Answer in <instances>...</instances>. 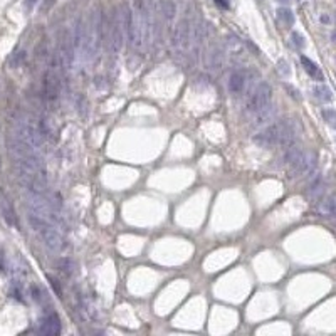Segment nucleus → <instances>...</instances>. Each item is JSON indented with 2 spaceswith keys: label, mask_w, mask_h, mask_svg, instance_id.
Segmentation results:
<instances>
[{
  "label": "nucleus",
  "mask_w": 336,
  "mask_h": 336,
  "mask_svg": "<svg viewBox=\"0 0 336 336\" xmlns=\"http://www.w3.org/2000/svg\"><path fill=\"white\" fill-rule=\"evenodd\" d=\"M76 266L72 259H69V257H63V259L59 261V271L64 274V276H72V272H74Z\"/></svg>",
  "instance_id": "obj_25"
},
{
  "label": "nucleus",
  "mask_w": 336,
  "mask_h": 336,
  "mask_svg": "<svg viewBox=\"0 0 336 336\" xmlns=\"http://www.w3.org/2000/svg\"><path fill=\"white\" fill-rule=\"evenodd\" d=\"M276 116H277V108L272 103H269L268 106H264L259 113L254 114V120L251 123V126L256 130V128H262V126H266V125H271Z\"/></svg>",
  "instance_id": "obj_11"
},
{
  "label": "nucleus",
  "mask_w": 336,
  "mask_h": 336,
  "mask_svg": "<svg viewBox=\"0 0 336 336\" xmlns=\"http://www.w3.org/2000/svg\"><path fill=\"white\" fill-rule=\"evenodd\" d=\"M14 136L22 143H26L27 146H31L32 150L39 151V153L44 151V133L32 123L22 120L15 123Z\"/></svg>",
  "instance_id": "obj_4"
},
{
  "label": "nucleus",
  "mask_w": 336,
  "mask_h": 336,
  "mask_svg": "<svg viewBox=\"0 0 336 336\" xmlns=\"http://www.w3.org/2000/svg\"><path fill=\"white\" fill-rule=\"evenodd\" d=\"M321 116L328 125H331L333 128H336V109L333 108H323L321 109Z\"/></svg>",
  "instance_id": "obj_26"
},
{
  "label": "nucleus",
  "mask_w": 336,
  "mask_h": 336,
  "mask_svg": "<svg viewBox=\"0 0 336 336\" xmlns=\"http://www.w3.org/2000/svg\"><path fill=\"white\" fill-rule=\"evenodd\" d=\"M319 210H321V214H325L328 217H333V219H336V195L326 197V199L323 200V203H321V207H319Z\"/></svg>",
  "instance_id": "obj_21"
},
{
  "label": "nucleus",
  "mask_w": 336,
  "mask_h": 336,
  "mask_svg": "<svg viewBox=\"0 0 336 336\" xmlns=\"http://www.w3.org/2000/svg\"><path fill=\"white\" fill-rule=\"evenodd\" d=\"M245 86H247V74H245V71H242V69L234 71L231 77H229V91H231L234 96H237V94L244 93Z\"/></svg>",
  "instance_id": "obj_12"
},
{
  "label": "nucleus",
  "mask_w": 336,
  "mask_h": 336,
  "mask_svg": "<svg viewBox=\"0 0 336 336\" xmlns=\"http://www.w3.org/2000/svg\"><path fill=\"white\" fill-rule=\"evenodd\" d=\"M321 22L330 24V17H328V15H321Z\"/></svg>",
  "instance_id": "obj_33"
},
{
  "label": "nucleus",
  "mask_w": 336,
  "mask_h": 336,
  "mask_svg": "<svg viewBox=\"0 0 336 336\" xmlns=\"http://www.w3.org/2000/svg\"><path fill=\"white\" fill-rule=\"evenodd\" d=\"M276 14H277V19H279L286 27H291L294 24V14H293V10L288 9V7H279Z\"/></svg>",
  "instance_id": "obj_24"
},
{
  "label": "nucleus",
  "mask_w": 336,
  "mask_h": 336,
  "mask_svg": "<svg viewBox=\"0 0 336 336\" xmlns=\"http://www.w3.org/2000/svg\"><path fill=\"white\" fill-rule=\"evenodd\" d=\"M286 89H288V91L291 93V96L294 98V100H299V91L298 89H294V88H291L289 84H286Z\"/></svg>",
  "instance_id": "obj_31"
},
{
  "label": "nucleus",
  "mask_w": 336,
  "mask_h": 336,
  "mask_svg": "<svg viewBox=\"0 0 336 336\" xmlns=\"http://www.w3.org/2000/svg\"><path fill=\"white\" fill-rule=\"evenodd\" d=\"M302 151H304V150H302L301 145H298V143H293V145L286 146L284 155H282V162H284L286 165H291L293 162H296L298 157L302 153Z\"/></svg>",
  "instance_id": "obj_19"
},
{
  "label": "nucleus",
  "mask_w": 336,
  "mask_h": 336,
  "mask_svg": "<svg viewBox=\"0 0 336 336\" xmlns=\"http://www.w3.org/2000/svg\"><path fill=\"white\" fill-rule=\"evenodd\" d=\"M301 64H302V67H304V71L309 74V77H313V79H314V81H318V83L325 81V76H323L321 69H319V67H318V64H316V63H313V61H311L309 57L301 56Z\"/></svg>",
  "instance_id": "obj_17"
},
{
  "label": "nucleus",
  "mask_w": 336,
  "mask_h": 336,
  "mask_svg": "<svg viewBox=\"0 0 336 336\" xmlns=\"http://www.w3.org/2000/svg\"><path fill=\"white\" fill-rule=\"evenodd\" d=\"M313 94L314 98H316L318 101H321V103H330V101H333V93H331V89L328 88L325 84H316L313 88Z\"/></svg>",
  "instance_id": "obj_20"
},
{
  "label": "nucleus",
  "mask_w": 336,
  "mask_h": 336,
  "mask_svg": "<svg viewBox=\"0 0 336 336\" xmlns=\"http://www.w3.org/2000/svg\"><path fill=\"white\" fill-rule=\"evenodd\" d=\"M24 61V52H15L14 56H12V59L9 61V64L12 67H17V66Z\"/></svg>",
  "instance_id": "obj_29"
},
{
  "label": "nucleus",
  "mask_w": 336,
  "mask_h": 336,
  "mask_svg": "<svg viewBox=\"0 0 336 336\" xmlns=\"http://www.w3.org/2000/svg\"><path fill=\"white\" fill-rule=\"evenodd\" d=\"M222 61H224V52L219 46H214L208 51L207 56V67L212 71H219L222 67Z\"/></svg>",
  "instance_id": "obj_16"
},
{
  "label": "nucleus",
  "mask_w": 336,
  "mask_h": 336,
  "mask_svg": "<svg viewBox=\"0 0 336 336\" xmlns=\"http://www.w3.org/2000/svg\"><path fill=\"white\" fill-rule=\"evenodd\" d=\"M49 281H51V286H52V288H54V291H56V293H57V294H59V296H61V294H63V291H61L59 284H57V281L54 279V277H49Z\"/></svg>",
  "instance_id": "obj_30"
},
{
  "label": "nucleus",
  "mask_w": 336,
  "mask_h": 336,
  "mask_svg": "<svg viewBox=\"0 0 336 336\" xmlns=\"http://www.w3.org/2000/svg\"><path fill=\"white\" fill-rule=\"evenodd\" d=\"M0 210H2L3 219L7 220V224L15 225V214H14V208H12V205L9 203V200H7L5 197H2V199H0Z\"/></svg>",
  "instance_id": "obj_22"
},
{
  "label": "nucleus",
  "mask_w": 336,
  "mask_h": 336,
  "mask_svg": "<svg viewBox=\"0 0 336 336\" xmlns=\"http://www.w3.org/2000/svg\"><path fill=\"white\" fill-rule=\"evenodd\" d=\"M103 27H104V20H103V12L96 10L93 14L91 24L89 29H86V57H94L98 56L101 47V40H103Z\"/></svg>",
  "instance_id": "obj_3"
},
{
  "label": "nucleus",
  "mask_w": 336,
  "mask_h": 336,
  "mask_svg": "<svg viewBox=\"0 0 336 336\" xmlns=\"http://www.w3.org/2000/svg\"><path fill=\"white\" fill-rule=\"evenodd\" d=\"M291 42H293V46L296 49H302V47H304V44H306L304 37H302L299 32H293V34H291Z\"/></svg>",
  "instance_id": "obj_27"
},
{
  "label": "nucleus",
  "mask_w": 336,
  "mask_h": 336,
  "mask_svg": "<svg viewBox=\"0 0 336 336\" xmlns=\"http://www.w3.org/2000/svg\"><path fill=\"white\" fill-rule=\"evenodd\" d=\"M316 162H318L316 155L302 151V153L298 157L296 162H293L289 165V177L299 178V177H306V175L313 173L314 167H316Z\"/></svg>",
  "instance_id": "obj_7"
},
{
  "label": "nucleus",
  "mask_w": 336,
  "mask_h": 336,
  "mask_svg": "<svg viewBox=\"0 0 336 336\" xmlns=\"http://www.w3.org/2000/svg\"><path fill=\"white\" fill-rule=\"evenodd\" d=\"M331 39H333V40H335V42H336V31L333 32V34H331Z\"/></svg>",
  "instance_id": "obj_36"
},
{
  "label": "nucleus",
  "mask_w": 336,
  "mask_h": 336,
  "mask_svg": "<svg viewBox=\"0 0 336 336\" xmlns=\"http://www.w3.org/2000/svg\"><path fill=\"white\" fill-rule=\"evenodd\" d=\"M171 46L175 51H188L192 46V24L188 19L180 20L173 31Z\"/></svg>",
  "instance_id": "obj_8"
},
{
  "label": "nucleus",
  "mask_w": 336,
  "mask_h": 336,
  "mask_svg": "<svg viewBox=\"0 0 336 336\" xmlns=\"http://www.w3.org/2000/svg\"><path fill=\"white\" fill-rule=\"evenodd\" d=\"M245 46L244 42L235 35H229L227 37V54L232 57L234 61H242L245 57Z\"/></svg>",
  "instance_id": "obj_13"
},
{
  "label": "nucleus",
  "mask_w": 336,
  "mask_h": 336,
  "mask_svg": "<svg viewBox=\"0 0 336 336\" xmlns=\"http://www.w3.org/2000/svg\"><path fill=\"white\" fill-rule=\"evenodd\" d=\"M215 2H217V5L224 7V9H229V2H227V0H215Z\"/></svg>",
  "instance_id": "obj_32"
},
{
  "label": "nucleus",
  "mask_w": 336,
  "mask_h": 336,
  "mask_svg": "<svg viewBox=\"0 0 336 336\" xmlns=\"http://www.w3.org/2000/svg\"><path fill=\"white\" fill-rule=\"evenodd\" d=\"M27 220H29V224H31V227L34 229V232L39 234L42 242L46 244L51 251L61 252L66 247V240H64V237L61 235V232L57 227H54L52 224H49L47 220L31 214V212H29V215H27Z\"/></svg>",
  "instance_id": "obj_2"
},
{
  "label": "nucleus",
  "mask_w": 336,
  "mask_h": 336,
  "mask_svg": "<svg viewBox=\"0 0 336 336\" xmlns=\"http://www.w3.org/2000/svg\"><path fill=\"white\" fill-rule=\"evenodd\" d=\"M123 40H125V29H123L120 10H116V12H114V15H113V20H111V37H109V42H111V51L114 52V54L121 51Z\"/></svg>",
  "instance_id": "obj_10"
},
{
  "label": "nucleus",
  "mask_w": 336,
  "mask_h": 336,
  "mask_svg": "<svg viewBox=\"0 0 336 336\" xmlns=\"http://www.w3.org/2000/svg\"><path fill=\"white\" fill-rule=\"evenodd\" d=\"M44 93L49 101H56L59 98V81L52 72H47L44 76Z\"/></svg>",
  "instance_id": "obj_15"
},
{
  "label": "nucleus",
  "mask_w": 336,
  "mask_h": 336,
  "mask_svg": "<svg viewBox=\"0 0 336 336\" xmlns=\"http://www.w3.org/2000/svg\"><path fill=\"white\" fill-rule=\"evenodd\" d=\"M74 57H76V52H74V44H72V37L69 32H64V35L61 37V42H59L61 67L64 71H71L72 66H74Z\"/></svg>",
  "instance_id": "obj_9"
},
{
  "label": "nucleus",
  "mask_w": 336,
  "mask_h": 336,
  "mask_svg": "<svg viewBox=\"0 0 336 336\" xmlns=\"http://www.w3.org/2000/svg\"><path fill=\"white\" fill-rule=\"evenodd\" d=\"M24 197H26L27 210L31 212V214L47 220L49 224H52L57 229L64 227V220H63V215H61L59 208L47 199L46 194H37V192L26 190Z\"/></svg>",
  "instance_id": "obj_1"
},
{
  "label": "nucleus",
  "mask_w": 336,
  "mask_h": 336,
  "mask_svg": "<svg viewBox=\"0 0 336 336\" xmlns=\"http://www.w3.org/2000/svg\"><path fill=\"white\" fill-rule=\"evenodd\" d=\"M272 100V89L268 83H261L256 89L252 91V94L249 96L247 103H245V113L247 114H256L259 113L264 106H268Z\"/></svg>",
  "instance_id": "obj_6"
},
{
  "label": "nucleus",
  "mask_w": 336,
  "mask_h": 336,
  "mask_svg": "<svg viewBox=\"0 0 336 336\" xmlns=\"http://www.w3.org/2000/svg\"><path fill=\"white\" fill-rule=\"evenodd\" d=\"M39 331L46 336H56L61 333V321L56 314H47L46 318H42L39 326Z\"/></svg>",
  "instance_id": "obj_14"
},
{
  "label": "nucleus",
  "mask_w": 336,
  "mask_h": 336,
  "mask_svg": "<svg viewBox=\"0 0 336 336\" xmlns=\"http://www.w3.org/2000/svg\"><path fill=\"white\" fill-rule=\"evenodd\" d=\"M289 120H281L276 123L268 125L264 130H261L259 133H256L252 136V141L256 143L261 148H274V146H279L281 138L284 134V130L288 126Z\"/></svg>",
  "instance_id": "obj_5"
},
{
  "label": "nucleus",
  "mask_w": 336,
  "mask_h": 336,
  "mask_svg": "<svg viewBox=\"0 0 336 336\" xmlns=\"http://www.w3.org/2000/svg\"><path fill=\"white\" fill-rule=\"evenodd\" d=\"M279 3H282V5H288V3H291V0H277Z\"/></svg>",
  "instance_id": "obj_35"
},
{
  "label": "nucleus",
  "mask_w": 336,
  "mask_h": 336,
  "mask_svg": "<svg viewBox=\"0 0 336 336\" xmlns=\"http://www.w3.org/2000/svg\"><path fill=\"white\" fill-rule=\"evenodd\" d=\"M277 71H279V74L284 76V77L291 74V69H289V66L284 59H281L279 63H277Z\"/></svg>",
  "instance_id": "obj_28"
},
{
  "label": "nucleus",
  "mask_w": 336,
  "mask_h": 336,
  "mask_svg": "<svg viewBox=\"0 0 336 336\" xmlns=\"http://www.w3.org/2000/svg\"><path fill=\"white\" fill-rule=\"evenodd\" d=\"M160 9H162L163 17L168 24L173 22L175 17H177V5H175L173 0H162L160 2Z\"/></svg>",
  "instance_id": "obj_18"
},
{
  "label": "nucleus",
  "mask_w": 336,
  "mask_h": 336,
  "mask_svg": "<svg viewBox=\"0 0 336 336\" xmlns=\"http://www.w3.org/2000/svg\"><path fill=\"white\" fill-rule=\"evenodd\" d=\"M323 190H325V182H323V178L318 175V177H314L313 182L309 183L308 195L311 197V199H318V197L323 194Z\"/></svg>",
  "instance_id": "obj_23"
},
{
  "label": "nucleus",
  "mask_w": 336,
  "mask_h": 336,
  "mask_svg": "<svg viewBox=\"0 0 336 336\" xmlns=\"http://www.w3.org/2000/svg\"><path fill=\"white\" fill-rule=\"evenodd\" d=\"M37 2V0H26V5H29V7H32L34 5V3Z\"/></svg>",
  "instance_id": "obj_34"
}]
</instances>
